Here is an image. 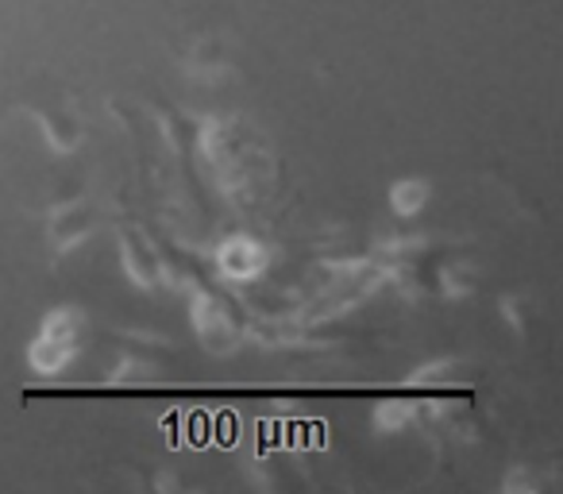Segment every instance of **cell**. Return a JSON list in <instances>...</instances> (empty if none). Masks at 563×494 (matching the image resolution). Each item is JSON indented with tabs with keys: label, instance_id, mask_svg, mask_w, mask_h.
<instances>
[{
	"label": "cell",
	"instance_id": "5",
	"mask_svg": "<svg viewBox=\"0 0 563 494\" xmlns=\"http://www.w3.org/2000/svg\"><path fill=\"white\" fill-rule=\"evenodd\" d=\"M263 267V248L247 235H232L228 243H220V271L235 283H247V278L258 275Z\"/></svg>",
	"mask_w": 563,
	"mask_h": 494
},
{
	"label": "cell",
	"instance_id": "7",
	"mask_svg": "<svg viewBox=\"0 0 563 494\" xmlns=\"http://www.w3.org/2000/svg\"><path fill=\"white\" fill-rule=\"evenodd\" d=\"M424 201H429V182H421V178H406L390 189V205H394V212H401V217L421 212Z\"/></svg>",
	"mask_w": 563,
	"mask_h": 494
},
{
	"label": "cell",
	"instance_id": "1",
	"mask_svg": "<svg viewBox=\"0 0 563 494\" xmlns=\"http://www.w3.org/2000/svg\"><path fill=\"white\" fill-rule=\"evenodd\" d=\"M81 337H86V317L78 309H51L40 325V337L27 348V363L35 375H58L70 367V360L78 355Z\"/></svg>",
	"mask_w": 563,
	"mask_h": 494
},
{
	"label": "cell",
	"instance_id": "3",
	"mask_svg": "<svg viewBox=\"0 0 563 494\" xmlns=\"http://www.w3.org/2000/svg\"><path fill=\"white\" fill-rule=\"evenodd\" d=\"M97 217L93 205L86 197H70V201H58L47 217V240L55 252H74L89 232H93Z\"/></svg>",
	"mask_w": 563,
	"mask_h": 494
},
{
	"label": "cell",
	"instance_id": "6",
	"mask_svg": "<svg viewBox=\"0 0 563 494\" xmlns=\"http://www.w3.org/2000/svg\"><path fill=\"white\" fill-rule=\"evenodd\" d=\"M27 112H32L35 120L43 124V132H47L51 147L55 151H74L81 140V124L78 117H74L66 105H47V109H35V105H27Z\"/></svg>",
	"mask_w": 563,
	"mask_h": 494
},
{
	"label": "cell",
	"instance_id": "8",
	"mask_svg": "<svg viewBox=\"0 0 563 494\" xmlns=\"http://www.w3.org/2000/svg\"><path fill=\"white\" fill-rule=\"evenodd\" d=\"M375 421L383 425V429H401V425L409 421V406H401V402H386V406H378Z\"/></svg>",
	"mask_w": 563,
	"mask_h": 494
},
{
	"label": "cell",
	"instance_id": "4",
	"mask_svg": "<svg viewBox=\"0 0 563 494\" xmlns=\"http://www.w3.org/2000/svg\"><path fill=\"white\" fill-rule=\"evenodd\" d=\"M120 243H124V267L128 275L135 278L140 286H155L158 278H163V260H158L155 243L147 240V232H143L140 224L132 228H120Z\"/></svg>",
	"mask_w": 563,
	"mask_h": 494
},
{
	"label": "cell",
	"instance_id": "2",
	"mask_svg": "<svg viewBox=\"0 0 563 494\" xmlns=\"http://www.w3.org/2000/svg\"><path fill=\"white\" fill-rule=\"evenodd\" d=\"M194 325L197 337L212 348V352H224L240 340V321H235V306L217 290H201L194 306Z\"/></svg>",
	"mask_w": 563,
	"mask_h": 494
}]
</instances>
